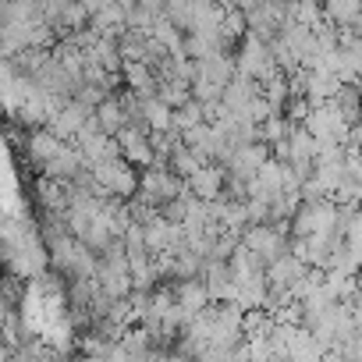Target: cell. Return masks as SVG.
<instances>
[{"instance_id": "2", "label": "cell", "mask_w": 362, "mask_h": 362, "mask_svg": "<svg viewBox=\"0 0 362 362\" xmlns=\"http://www.w3.org/2000/svg\"><path fill=\"white\" fill-rule=\"evenodd\" d=\"M323 15H327V18H334V22H351V25H355V22H358V15H362V8L355 4V0H351V4H327V8H323Z\"/></svg>"}, {"instance_id": "1", "label": "cell", "mask_w": 362, "mask_h": 362, "mask_svg": "<svg viewBox=\"0 0 362 362\" xmlns=\"http://www.w3.org/2000/svg\"><path fill=\"white\" fill-rule=\"evenodd\" d=\"M61 149H64V142H61V139H54L47 128H43V132H36V135H33V142H29V153H33V160H36L40 167H43V163H50Z\"/></svg>"}]
</instances>
